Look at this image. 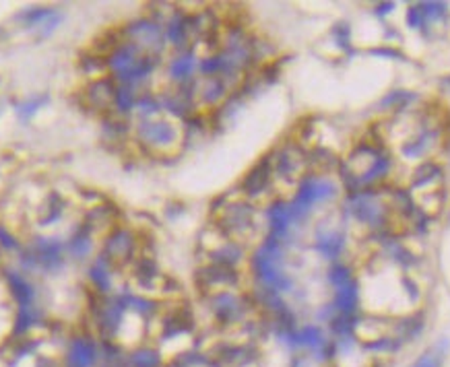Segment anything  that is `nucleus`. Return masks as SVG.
<instances>
[{"mask_svg":"<svg viewBox=\"0 0 450 367\" xmlns=\"http://www.w3.org/2000/svg\"><path fill=\"white\" fill-rule=\"evenodd\" d=\"M62 254H64V248L58 239H37L31 254H27L25 264L29 266H40V268H46V270H54L62 264Z\"/></svg>","mask_w":450,"mask_h":367,"instance_id":"obj_11","label":"nucleus"},{"mask_svg":"<svg viewBox=\"0 0 450 367\" xmlns=\"http://www.w3.org/2000/svg\"><path fill=\"white\" fill-rule=\"evenodd\" d=\"M8 279H11L13 297L17 299L19 308H33V306H35V293H33V287L27 283L21 275H17V272H11Z\"/></svg>","mask_w":450,"mask_h":367,"instance_id":"obj_23","label":"nucleus"},{"mask_svg":"<svg viewBox=\"0 0 450 367\" xmlns=\"http://www.w3.org/2000/svg\"><path fill=\"white\" fill-rule=\"evenodd\" d=\"M425 23L424 19V13H422V8H420V4H411L409 8H407V25L409 27H422Z\"/></svg>","mask_w":450,"mask_h":367,"instance_id":"obj_33","label":"nucleus"},{"mask_svg":"<svg viewBox=\"0 0 450 367\" xmlns=\"http://www.w3.org/2000/svg\"><path fill=\"white\" fill-rule=\"evenodd\" d=\"M238 270L236 268H227V266L209 264V266L199 268V272H196V283L209 295L221 293V291H230V289L238 285Z\"/></svg>","mask_w":450,"mask_h":367,"instance_id":"obj_9","label":"nucleus"},{"mask_svg":"<svg viewBox=\"0 0 450 367\" xmlns=\"http://www.w3.org/2000/svg\"><path fill=\"white\" fill-rule=\"evenodd\" d=\"M335 196H337V184H335V180H331L328 176L314 174V176L302 178L292 205H290L293 219L295 221L304 219L316 205H322V203H326V200H331Z\"/></svg>","mask_w":450,"mask_h":367,"instance_id":"obj_3","label":"nucleus"},{"mask_svg":"<svg viewBox=\"0 0 450 367\" xmlns=\"http://www.w3.org/2000/svg\"><path fill=\"white\" fill-rule=\"evenodd\" d=\"M446 353H449V341L442 339L438 341L432 349H427L424 355L413 361L409 367H442L444 366V359H446Z\"/></svg>","mask_w":450,"mask_h":367,"instance_id":"obj_24","label":"nucleus"},{"mask_svg":"<svg viewBox=\"0 0 450 367\" xmlns=\"http://www.w3.org/2000/svg\"><path fill=\"white\" fill-rule=\"evenodd\" d=\"M114 91H116V87L109 80H93L87 89V102L95 109L114 107Z\"/></svg>","mask_w":450,"mask_h":367,"instance_id":"obj_19","label":"nucleus"},{"mask_svg":"<svg viewBox=\"0 0 450 367\" xmlns=\"http://www.w3.org/2000/svg\"><path fill=\"white\" fill-rule=\"evenodd\" d=\"M163 359L158 349L141 347L129 353V367H161Z\"/></svg>","mask_w":450,"mask_h":367,"instance_id":"obj_25","label":"nucleus"},{"mask_svg":"<svg viewBox=\"0 0 450 367\" xmlns=\"http://www.w3.org/2000/svg\"><path fill=\"white\" fill-rule=\"evenodd\" d=\"M446 83H449V87H450V79H449V80H446Z\"/></svg>","mask_w":450,"mask_h":367,"instance_id":"obj_39","label":"nucleus"},{"mask_svg":"<svg viewBox=\"0 0 450 367\" xmlns=\"http://www.w3.org/2000/svg\"><path fill=\"white\" fill-rule=\"evenodd\" d=\"M136 138L147 151L158 155H167L180 147L182 131L172 118H163V116L143 118L136 124Z\"/></svg>","mask_w":450,"mask_h":367,"instance_id":"obj_2","label":"nucleus"},{"mask_svg":"<svg viewBox=\"0 0 450 367\" xmlns=\"http://www.w3.org/2000/svg\"><path fill=\"white\" fill-rule=\"evenodd\" d=\"M411 100H415L413 93H409V91H405V89H397V91H393L391 95H386V97L380 102V107H382V109H391V107L403 109L405 105H409Z\"/></svg>","mask_w":450,"mask_h":367,"instance_id":"obj_27","label":"nucleus"},{"mask_svg":"<svg viewBox=\"0 0 450 367\" xmlns=\"http://www.w3.org/2000/svg\"><path fill=\"white\" fill-rule=\"evenodd\" d=\"M333 37L337 40V44L341 48H349V44H351V29H349L347 23H339V25L333 27Z\"/></svg>","mask_w":450,"mask_h":367,"instance_id":"obj_32","label":"nucleus"},{"mask_svg":"<svg viewBox=\"0 0 450 367\" xmlns=\"http://www.w3.org/2000/svg\"><path fill=\"white\" fill-rule=\"evenodd\" d=\"M91 248H93V239H91L89 231H83L79 236H75V239L71 241V254L75 258H85Z\"/></svg>","mask_w":450,"mask_h":367,"instance_id":"obj_29","label":"nucleus"},{"mask_svg":"<svg viewBox=\"0 0 450 367\" xmlns=\"http://www.w3.org/2000/svg\"><path fill=\"white\" fill-rule=\"evenodd\" d=\"M211 312L219 324L232 326V324H238V322H242L246 318L248 306H246V301L239 295H236V293L221 291V293L211 295Z\"/></svg>","mask_w":450,"mask_h":367,"instance_id":"obj_8","label":"nucleus"},{"mask_svg":"<svg viewBox=\"0 0 450 367\" xmlns=\"http://www.w3.org/2000/svg\"><path fill=\"white\" fill-rule=\"evenodd\" d=\"M227 89L230 87L223 79H205L203 85H199V89H194V102L199 100V104L203 105L221 104L227 95Z\"/></svg>","mask_w":450,"mask_h":367,"instance_id":"obj_17","label":"nucleus"},{"mask_svg":"<svg viewBox=\"0 0 450 367\" xmlns=\"http://www.w3.org/2000/svg\"><path fill=\"white\" fill-rule=\"evenodd\" d=\"M170 367H184V366H180V363H176V366H170Z\"/></svg>","mask_w":450,"mask_h":367,"instance_id":"obj_38","label":"nucleus"},{"mask_svg":"<svg viewBox=\"0 0 450 367\" xmlns=\"http://www.w3.org/2000/svg\"><path fill=\"white\" fill-rule=\"evenodd\" d=\"M155 60H158L155 56L141 52L131 42H122L107 56L106 66L122 85L134 87L136 83L147 79L153 73Z\"/></svg>","mask_w":450,"mask_h":367,"instance_id":"obj_1","label":"nucleus"},{"mask_svg":"<svg viewBox=\"0 0 450 367\" xmlns=\"http://www.w3.org/2000/svg\"><path fill=\"white\" fill-rule=\"evenodd\" d=\"M271 167L277 178L285 182H297L308 169V155L297 145H288L271 159Z\"/></svg>","mask_w":450,"mask_h":367,"instance_id":"obj_7","label":"nucleus"},{"mask_svg":"<svg viewBox=\"0 0 450 367\" xmlns=\"http://www.w3.org/2000/svg\"><path fill=\"white\" fill-rule=\"evenodd\" d=\"M91 279H93V283L102 289V291H107V289L112 287V270H109V264H107L106 260L93 264V268H91Z\"/></svg>","mask_w":450,"mask_h":367,"instance_id":"obj_28","label":"nucleus"},{"mask_svg":"<svg viewBox=\"0 0 450 367\" xmlns=\"http://www.w3.org/2000/svg\"><path fill=\"white\" fill-rule=\"evenodd\" d=\"M136 91L133 85H120L114 91V109H118L120 114H129L131 109L136 107Z\"/></svg>","mask_w":450,"mask_h":367,"instance_id":"obj_26","label":"nucleus"},{"mask_svg":"<svg viewBox=\"0 0 450 367\" xmlns=\"http://www.w3.org/2000/svg\"><path fill=\"white\" fill-rule=\"evenodd\" d=\"M0 243H2L6 250H17V241L13 239V236H11L6 229H2V227H0Z\"/></svg>","mask_w":450,"mask_h":367,"instance_id":"obj_35","label":"nucleus"},{"mask_svg":"<svg viewBox=\"0 0 450 367\" xmlns=\"http://www.w3.org/2000/svg\"><path fill=\"white\" fill-rule=\"evenodd\" d=\"M372 54L382 56V58H401V54L397 50H393V48H376V50H372Z\"/></svg>","mask_w":450,"mask_h":367,"instance_id":"obj_36","label":"nucleus"},{"mask_svg":"<svg viewBox=\"0 0 450 367\" xmlns=\"http://www.w3.org/2000/svg\"><path fill=\"white\" fill-rule=\"evenodd\" d=\"M134 254V236L129 229H114L104 248V260L107 264H126Z\"/></svg>","mask_w":450,"mask_h":367,"instance_id":"obj_12","label":"nucleus"},{"mask_svg":"<svg viewBox=\"0 0 450 367\" xmlns=\"http://www.w3.org/2000/svg\"><path fill=\"white\" fill-rule=\"evenodd\" d=\"M440 176H442V172L436 163H424L413 172L411 188L413 190H436L434 184L440 180Z\"/></svg>","mask_w":450,"mask_h":367,"instance_id":"obj_22","label":"nucleus"},{"mask_svg":"<svg viewBox=\"0 0 450 367\" xmlns=\"http://www.w3.org/2000/svg\"><path fill=\"white\" fill-rule=\"evenodd\" d=\"M328 281H331L333 289L341 287L345 283L353 281V272H351V268L345 266V264H335V266L328 270Z\"/></svg>","mask_w":450,"mask_h":367,"instance_id":"obj_30","label":"nucleus"},{"mask_svg":"<svg viewBox=\"0 0 450 367\" xmlns=\"http://www.w3.org/2000/svg\"><path fill=\"white\" fill-rule=\"evenodd\" d=\"M21 17H23L25 25L42 27L44 33H50L60 21V17L54 13L52 8H31V11H25Z\"/></svg>","mask_w":450,"mask_h":367,"instance_id":"obj_21","label":"nucleus"},{"mask_svg":"<svg viewBox=\"0 0 450 367\" xmlns=\"http://www.w3.org/2000/svg\"><path fill=\"white\" fill-rule=\"evenodd\" d=\"M316 252L324 258H339L347 246V237L337 229H320L316 231Z\"/></svg>","mask_w":450,"mask_h":367,"instance_id":"obj_15","label":"nucleus"},{"mask_svg":"<svg viewBox=\"0 0 450 367\" xmlns=\"http://www.w3.org/2000/svg\"><path fill=\"white\" fill-rule=\"evenodd\" d=\"M190 29H192V21L188 17L176 15V17L167 19V23H165V40L170 44H174L176 48H184L190 40Z\"/></svg>","mask_w":450,"mask_h":367,"instance_id":"obj_20","label":"nucleus"},{"mask_svg":"<svg viewBox=\"0 0 450 367\" xmlns=\"http://www.w3.org/2000/svg\"><path fill=\"white\" fill-rule=\"evenodd\" d=\"M391 11H395V4H393V2H386V4H378V8H376V13H378V15H389Z\"/></svg>","mask_w":450,"mask_h":367,"instance_id":"obj_37","label":"nucleus"},{"mask_svg":"<svg viewBox=\"0 0 450 367\" xmlns=\"http://www.w3.org/2000/svg\"><path fill=\"white\" fill-rule=\"evenodd\" d=\"M217 225L227 239H232V241L244 239L250 234H254V209L248 203L223 205Z\"/></svg>","mask_w":450,"mask_h":367,"instance_id":"obj_5","label":"nucleus"},{"mask_svg":"<svg viewBox=\"0 0 450 367\" xmlns=\"http://www.w3.org/2000/svg\"><path fill=\"white\" fill-rule=\"evenodd\" d=\"M196 66H199L196 56L190 52H184L178 54L176 58H172V62H170V66H167V73H170L172 80H176L178 85H184V83H188V80L192 79Z\"/></svg>","mask_w":450,"mask_h":367,"instance_id":"obj_18","label":"nucleus"},{"mask_svg":"<svg viewBox=\"0 0 450 367\" xmlns=\"http://www.w3.org/2000/svg\"><path fill=\"white\" fill-rule=\"evenodd\" d=\"M360 303V289L355 281H349L341 287L335 289V299H333V308L337 310V314L353 315Z\"/></svg>","mask_w":450,"mask_h":367,"instance_id":"obj_16","label":"nucleus"},{"mask_svg":"<svg viewBox=\"0 0 450 367\" xmlns=\"http://www.w3.org/2000/svg\"><path fill=\"white\" fill-rule=\"evenodd\" d=\"M271 178H273V167H271V159H265V161H261L254 169H250V174L244 178V192L248 194V196H252V198H256V196H261V194H265L266 190H268V186H271Z\"/></svg>","mask_w":450,"mask_h":367,"instance_id":"obj_14","label":"nucleus"},{"mask_svg":"<svg viewBox=\"0 0 450 367\" xmlns=\"http://www.w3.org/2000/svg\"><path fill=\"white\" fill-rule=\"evenodd\" d=\"M420 8L424 13L425 21H436V19H440L446 13L449 6L444 2H427V4H420Z\"/></svg>","mask_w":450,"mask_h":367,"instance_id":"obj_31","label":"nucleus"},{"mask_svg":"<svg viewBox=\"0 0 450 367\" xmlns=\"http://www.w3.org/2000/svg\"><path fill=\"white\" fill-rule=\"evenodd\" d=\"M100 361V344L89 337H75L69 342L62 367H95Z\"/></svg>","mask_w":450,"mask_h":367,"instance_id":"obj_10","label":"nucleus"},{"mask_svg":"<svg viewBox=\"0 0 450 367\" xmlns=\"http://www.w3.org/2000/svg\"><path fill=\"white\" fill-rule=\"evenodd\" d=\"M126 42H131L141 52L155 56V58L165 50V44H167L163 27L151 19H141L126 27Z\"/></svg>","mask_w":450,"mask_h":367,"instance_id":"obj_6","label":"nucleus"},{"mask_svg":"<svg viewBox=\"0 0 450 367\" xmlns=\"http://www.w3.org/2000/svg\"><path fill=\"white\" fill-rule=\"evenodd\" d=\"M266 219H268V227H271V237L285 241L290 236V229L295 223L292 209L285 203H273L266 210Z\"/></svg>","mask_w":450,"mask_h":367,"instance_id":"obj_13","label":"nucleus"},{"mask_svg":"<svg viewBox=\"0 0 450 367\" xmlns=\"http://www.w3.org/2000/svg\"><path fill=\"white\" fill-rule=\"evenodd\" d=\"M347 212L353 217L357 223L366 225L372 231L384 229L389 215H386V200L380 198V192L376 188H366V190H355L349 200H347Z\"/></svg>","mask_w":450,"mask_h":367,"instance_id":"obj_4","label":"nucleus"},{"mask_svg":"<svg viewBox=\"0 0 450 367\" xmlns=\"http://www.w3.org/2000/svg\"><path fill=\"white\" fill-rule=\"evenodd\" d=\"M46 100H33V102H27V104H21L17 107V114H19V118L21 120H29L37 109H40V105L44 104Z\"/></svg>","mask_w":450,"mask_h":367,"instance_id":"obj_34","label":"nucleus"}]
</instances>
